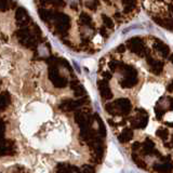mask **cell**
Masks as SVG:
<instances>
[{
	"mask_svg": "<svg viewBox=\"0 0 173 173\" xmlns=\"http://www.w3.org/2000/svg\"><path fill=\"white\" fill-rule=\"evenodd\" d=\"M106 125L65 57L24 53L0 93V173H98Z\"/></svg>",
	"mask_w": 173,
	"mask_h": 173,
	"instance_id": "cell-1",
	"label": "cell"
},
{
	"mask_svg": "<svg viewBox=\"0 0 173 173\" xmlns=\"http://www.w3.org/2000/svg\"><path fill=\"white\" fill-rule=\"evenodd\" d=\"M156 23L173 32V1H163L161 3L156 16Z\"/></svg>",
	"mask_w": 173,
	"mask_h": 173,
	"instance_id": "cell-4",
	"label": "cell"
},
{
	"mask_svg": "<svg viewBox=\"0 0 173 173\" xmlns=\"http://www.w3.org/2000/svg\"><path fill=\"white\" fill-rule=\"evenodd\" d=\"M96 87L104 118L128 159L173 173V50L154 34L130 36L101 57Z\"/></svg>",
	"mask_w": 173,
	"mask_h": 173,
	"instance_id": "cell-2",
	"label": "cell"
},
{
	"mask_svg": "<svg viewBox=\"0 0 173 173\" xmlns=\"http://www.w3.org/2000/svg\"><path fill=\"white\" fill-rule=\"evenodd\" d=\"M47 8L42 16L60 40L78 53H95L119 27L129 23L141 10L137 1L60 2Z\"/></svg>",
	"mask_w": 173,
	"mask_h": 173,
	"instance_id": "cell-3",
	"label": "cell"
}]
</instances>
